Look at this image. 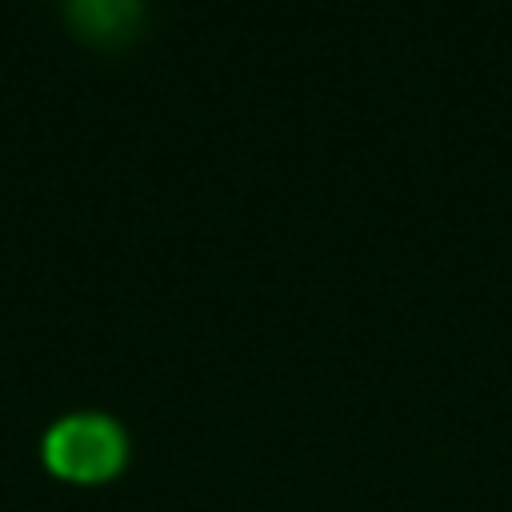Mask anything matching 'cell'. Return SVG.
Returning <instances> with one entry per match:
<instances>
[{
	"instance_id": "cell-1",
	"label": "cell",
	"mask_w": 512,
	"mask_h": 512,
	"mask_svg": "<svg viewBox=\"0 0 512 512\" xmlns=\"http://www.w3.org/2000/svg\"><path fill=\"white\" fill-rule=\"evenodd\" d=\"M40 460L56 480L104 484L128 464V432L108 412H68L44 432Z\"/></svg>"
}]
</instances>
